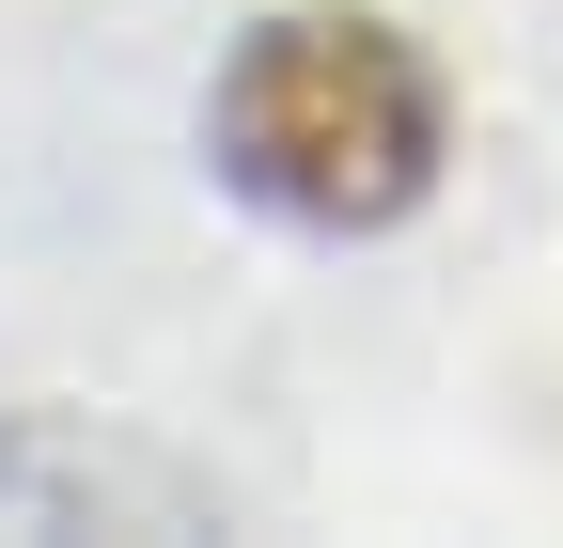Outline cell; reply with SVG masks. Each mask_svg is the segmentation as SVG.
Listing matches in <instances>:
<instances>
[{"label":"cell","mask_w":563,"mask_h":548,"mask_svg":"<svg viewBox=\"0 0 563 548\" xmlns=\"http://www.w3.org/2000/svg\"><path fill=\"white\" fill-rule=\"evenodd\" d=\"M220 173L313 235H376L439 188V79L391 17H266L220 63Z\"/></svg>","instance_id":"1"}]
</instances>
